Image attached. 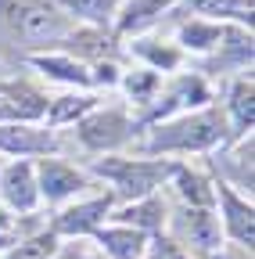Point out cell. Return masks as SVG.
Wrapping results in <instances>:
<instances>
[{"label":"cell","instance_id":"2e32d148","mask_svg":"<svg viewBox=\"0 0 255 259\" xmlns=\"http://www.w3.org/2000/svg\"><path fill=\"white\" fill-rule=\"evenodd\" d=\"M86 108H93V97H58L54 108H50V122L76 119V115H83Z\"/></svg>","mask_w":255,"mask_h":259},{"label":"cell","instance_id":"30bf717a","mask_svg":"<svg viewBox=\"0 0 255 259\" xmlns=\"http://www.w3.org/2000/svg\"><path fill=\"white\" fill-rule=\"evenodd\" d=\"M0 148H4V151H50L54 137L50 134H36V130L0 126Z\"/></svg>","mask_w":255,"mask_h":259},{"label":"cell","instance_id":"ffe728a7","mask_svg":"<svg viewBox=\"0 0 255 259\" xmlns=\"http://www.w3.org/2000/svg\"><path fill=\"white\" fill-rule=\"evenodd\" d=\"M234 112H237L241 130H251V83H237V90H234Z\"/></svg>","mask_w":255,"mask_h":259},{"label":"cell","instance_id":"603a6c76","mask_svg":"<svg viewBox=\"0 0 255 259\" xmlns=\"http://www.w3.org/2000/svg\"><path fill=\"white\" fill-rule=\"evenodd\" d=\"M227 259H251L248 252H234V255H227Z\"/></svg>","mask_w":255,"mask_h":259},{"label":"cell","instance_id":"7402d4cb","mask_svg":"<svg viewBox=\"0 0 255 259\" xmlns=\"http://www.w3.org/2000/svg\"><path fill=\"white\" fill-rule=\"evenodd\" d=\"M58 259H86L83 252H65V255H58Z\"/></svg>","mask_w":255,"mask_h":259},{"label":"cell","instance_id":"5b68a950","mask_svg":"<svg viewBox=\"0 0 255 259\" xmlns=\"http://www.w3.org/2000/svg\"><path fill=\"white\" fill-rule=\"evenodd\" d=\"M83 187V177L69 166H61V162H40V191L47 194V202H61L69 198V194H76Z\"/></svg>","mask_w":255,"mask_h":259},{"label":"cell","instance_id":"6da1fadb","mask_svg":"<svg viewBox=\"0 0 255 259\" xmlns=\"http://www.w3.org/2000/svg\"><path fill=\"white\" fill-rule=\"evenodd\" d=\"M11 25L15 32L29 44V47H50L69 32V22L61 18V11L47 8V4H8Z\"/></svg>","mask_w":255,"mask_h":259},{"label":"cell","instance_id":"3957f363","mask_svg":"<svg viewBox=\"0 0 255 259\" xmlns=\"http://www.w3.org/2000/svg\"><path fill=\"white\" fill-rule=\"evenodd\" d=\"M105 173L115 177V187L126 198H144V194L169 173V166H155V162H119V166H101Z\"/></svg>","mask_w":255,"mask_h":259},{"label":"cell","instance_id":"ac0fdd59","mask_svg":"<svg viewBox=\"0 0 255 259\" xmlns=\"http://www.w3.org/2000/svg\"><path fill=\"white\" fill-rule=\"evenodd\" d=\"M50 252H54V234H40V238H33V241L18 245V248L11 252V259H47Z\"/></svg>","mask_w":255,"mask_h":259},{"label":"cell","instance_id":"cb8c5ba5","mask_svg":"<svg viewBox=\"0 0 255 259\" xmlns=\"http://www.w3.org/2000/svg\"><path fill=\"white\" fill-rule=\"evenodd\" d=\"M0 227H8V220H4V212H0Z\"/></svg>","mask_w":255,"mask_h":259},{"label":"cell","instance_id":"9a60e30c","mask_svg":"<svg viewBox=\"0 0 255 259\" xmlns=\"http://www.w3.org/2000/svg\"><path fill=\"white\" fill-rule=\"evenodd\" d=\"M219 36H223L219 25H187L183 29V44L194 51H209L212 44H219Z\"/></svg>","mask_w":255,"mask_h":259},{"label":"cell","instance_id":"4fadbf2b","mask_svg":"<svg viewBox=\"0 0 255 259\" xmlns=\"http://www.w3.org/2000/svg\"><path fill=\"white\" fill-rule=\"evenodd\" d=\"M176 184H180V194H183L194 209H205V205H212V198H216V194L209 191V184H205L201 177H194V173H187V169L176 173Z\"/></svg>","mask_w":255,"mask_h":259},{"label":"cell","instance_id":"277c9868","mask_svg":"<svg viewBox=\"0 0 255 259\" xmlns=\"http://www.w3.org/2000/svg\"><path fill=\"white\" fill-rule=\"evenodd\" d=\"M79 137H83V144H90V148H115V144H122L126 137H130V122H126L119 112H108V115H93V119H86L83 126H79Z\"/></svg>","mask_w":255,"mask_h":259},{"label":"cell","instance_id":"5bb4252c","mask_svg":"<svg viewBox=\"0 0 255 259\" xmlns=\"http://www.w3.org/2000/svg\"><path fill=\"white\" fill-rule=\"evenodd\" d=\"M36 65H40L43 72L65 79V83H90V76L79 69V65H72V61H61V58H36Z\"/></svg>","mask_w":255,"mask_h":259},{"label":"cell","instance_id":"7a4b0ae2","mask_svg":"<svg viewBox=\"0 0 255 259\" xmlns=\"http://www.w3.org/2000/svg\"><path fill=\"white\" fill-rule=\"evenodd\" d=\"M223 137V122L219 115L205 112V115H190L183 122H173V126H162L155 130L151 137V148H209Z\"/></svg>","mask_w":255,"mask_h":259},{"label":"cell","instance_id":"7c38bea8","mask_svg":"<svg viewBox=\"0 0 255 259\" xmlns=\"http://www.w3.org/2000/svg\"><path fill=\"white\" fill-rule=\"evenodd\" d=\"M101 241L108 245V252H112L115 259H137L140 248H144V238H140L137 231H105Z\"/></svg>","mask_w":255,"mask_h":259},{"label":"cell","instance_id":"52a82bcc","mask_svg":"<svg viewBox=\"0 0 255 259\" xmlns=\"http://www.w3.org/2000/svg\"><path fill=\"white\" fill-rule=\"evenodd\" d=\"M183 231L190 238V245L201 248V252H216L219 248V223L209 209H187V220H183Z\"/></svg>","mask_w":255,"mask_h":259},{"label":"cell","instance_id":"9c48e42d","mask_svg":"<svg viewBox=\"0 0 255 259\" xmlns=\"http://www.w3.org/2000/svg\"><path fill=\"white\" fill-rule=\"evenodd\" d=\"M223 205H227V227L230 234L241 241V248H251V205H244L237 194H230V187H219Z\"/></svg>","mask_w":255,"mask_h":259},{"label":"cell","instance_id":"e0dca14e","mask_svg":"<svg viewBox=\"0 0 255 259\" xmlns=\"http://www.w3.org/2000/svg\"><path fill=\"white\" fill-rule=\"evenodd\" d=\"M162 216H166V209H162V202H158V198H147L144 205H133V209H126L122 212V220H137L140 227H158V223H162Z\"/></svg>","mask_w":255,"mask_h":259},{"label":"cell","instance_id":"d6986e66","mask_svg":"<svg viewBox=\"0 0 255 259\" xmlns=\"http://www.w3.org/2000/svg\"><path fill=\"white\" fill-rule=\"evenodd\" d=\"M194 8L205 15H237L241 18L244 8L251 11V0H194Z\"/></svg>","mask_w":255,"mask_h":259},{"label":"cell","instance_id":"8fae6325","mask_svg":"<svg viewBox=\"0 0 255 259\" xmlns=\"http://www.w3.org/2000/svg\"><path fill=\"white\" fill-rule=\"evenodd\" d=\"M61 8H69V15L76 18H86L93 25H105L112 15H115V4L119 0H58Z\"/></svg>","mask_w":255,"mask_h":259},{"label":"cell","instance_id":"8992f818","mask_svg":"<svg viewBox=\"0 0 255 259\" xmlns=\"http://www.w3.org/2000/svg\"><path fill=\"white\" fill-rule=\"evenodd\" d=\"M0 187H4V198L15 205V209H33L36 205V184H33V169L25 166V162H18V166H8L4 180H0Z\"/></svg>","mask_w":255,"mask_h":259},{"label":"cell","instance_id":"44dd1931","mask_svg":"<svg viewBox=\"0 0 255 259\" xmlns=\"http://www.w3.org/2000/svg\"><path fill=\"white\" fill-rule=\"evenodd\" d=\"M147 259H187V255L180 252V245H173V241H166V238H158V241L147 248Z\"/></svg>","mask_w":255,"mask_h":259},{"label":"cell","instance_id":"ba28073f","mask_svg":"<svg viewBox=\"0 0 255 259\" xmlns=\"http://www.w3.org/2000/svg\"><path fill=\"white\" fill-rule=\"evenodd\" d=\"M112 198H97V202H86V205H76L69 212H61V220L54 223V231L61 234H76V231H90V227H97V220L108 212Z\"/></svg>","mask_w":255,"mask_h":259}]
</instances>
